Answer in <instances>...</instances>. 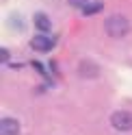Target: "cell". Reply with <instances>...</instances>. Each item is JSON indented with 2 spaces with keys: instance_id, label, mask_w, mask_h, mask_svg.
I'll return each instance as SVG.
<instances>
[{
  "instance_id": "6da1fadb",
  "label": "cell",
  "mask_w": 132,
  "mask_h": 135,
  "mask_svg": "<svg viewBox=\"0 0 132 135\" xmlns=\"http://www.w3.org/2000/svg\"><path fill=\"white\" fill-rule=\"evenodd\" d=\"M104 28H106V33H108L111 37H123L130 31V22L123 18V15H111V18H106Z\"/></svg>"
},
{
  "instance_id": "7a4b0ae2",
  "label": "cell",
  "mask_w": 132,
  "mask_h": 135,
  "mask_svg": "<svg viewBox=\"0 0 132 135\" xmlns=\"http://www.w3.org/2000/svg\"><path fill=\"white\" fill-rule=\"evenodd\" d=\"M111 124L117 131H132V113L130 111H115L111 115Z\"/></svg>"
},
{
  "instance_id": "3957f363",
  "label": "cell",
  "mask_w": 132,
  "mask_h": 135,
  "mask_svg": "<svg viewBox=\"0 0 132 135\" xmlns=\"http://www.w3.org/2000/svg\"><path fill=\"white\" fill-rule=\"evenodd\" d=\"M30 46L37 50V52H48L52 46H54V41H52V37H48V35H35L30 39Z\"/></svg>"
},
{
  "instance_id": "277c9868",
  "label": "cell",
  "mask_w": 132,
  "mask_h": 135,
  "mask_svg": "<svg viewBox=\"0 0 132 135\" xmlns=\"http://www.w3.org/2000/svg\"><path fill=\"white\" fill-rule=\"evenodd\" d=\"M20 133V122L13 118H2L0 122V135H18Z\"/></svg>"
},
{
  "instance_id": "5b68a950",
  "label": "cell",
  "mask_w": 132,
  "mask_h": 135,
  "mask_svg": "<svg viewBox=\"0 0 132 135\" xmlns=\"http://www.w3.org/2000/svg\"><path fill=\"white\" fill-rule=\"evenodd\" d=\"M35 26H37L41 33H48V31H50V20H48V15L37 13V15H35Z\"/></svg>"
},
{
  "instance_id": "8992f818",
  "label": "cell",
  "mask_w": 132,
  "mask_h": 135,
  "mask_svg": "<svg viewBox=\"0 0 132 135\" xmlns=\"http://www.w3.org/2000/svg\"><path fill=\"white\" fill-rule=\"evenodd\" d=\"M78 72L82 74V76H97V68L93 63H89V61H82L80 68H78Z\"/></svg>"
},
{
  "instance_id": "52a82bcc",
  "label": "cell",
  "mask_w": 132,
  "mask_h": 135,
  "mask_svg": "<svg viewBox=\"0 0 132 135\" xmlns=\"http://www.w3.org/2000/svg\"><path fill=\"white\" fill-rule=\"evenodd\" d=\"M97 11H102V2H87V7L82 9L85 15H91V13H97Z\"/></svg>"
},
{
  "instance_id": "ba28073f",
  "label": "cell",
  "mask_w": 132,
  "mask_h": 135,
  "mask_svg": "<svg viewBox=\"0 0 132 135\" xmlns=\"http://www.w3.org/2000/svg\"><path fill=\"white\" fill-rule=\"evenodd\" d=\"M72 7H78V9H85L87 7V0H69Z\"/></svg>"
},
{
  "instance_id": "9c48e42d",
  "label": "cell",
  "mask_w": 132,
  "mask_h": 135,
  "mask_svg": "<svg viewBox=\"0 0 132 135\" xmlns=\"http://www.w3.org/2000/svg\"><path fill=\"white\" fill-rule=\"evenodd\" d=\"M0 52H2V55H0V57H2V61H7V59H9V50H4V48H2Z\"/></svg>"
}]
</instances>
